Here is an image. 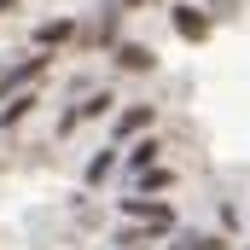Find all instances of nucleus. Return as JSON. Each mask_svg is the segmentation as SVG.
<instances>
[{"instance_id":"f257e3e1","label":"nucleus","mask_w":250,"mask_h":250,"mask_svg":"<svg viewBox=\"0 0 250 250\" xmlns=\"http://www.w3.org/2000/svg\"><path fill=\"white\" fill-rule=\"evenodd\" d=\"M123 215H128V221H140L146 233H163V227L175 221V215H169V204H157V198H140V192H128V198H123Z\"/></svg>"},{"instance_id":"f03ea898","label":"nucleus","mask_w":250,"mask_h":250,"mask_svg":"<svg viewBox=\"0 0 250 250\" xmlns=\"http://www.w3.org/2000/svg\"><path fill=\"white\" fill-rule=\"evenodd\" d=\"M169 23H175L181 41H209V12H204V6H175Z\"/></svg>"},{"instance_id":"7ed1b4c3","label":"nucleus","mask_w":250,"mask_h":250,"mask_svg":"<svg viewBox=\"0 0 250 250\" xmlns=\"http://www.w3.org/2000/svg\"><path fill=\"white\" fill-rule=\"evenodd\" d=\"M41 70H47V59H23V64H12V70L0 76V99H18V93H23V87L41 76Z\"/></svg>"},{"instance_id":"20e7f679","label":"nucleus","mask_w":250,"mask_h":250,"mask_svg":"<svg viewBox=\"0 0 250 250\" xmlns=\"http://www.w3.org/2000/svg\"><path fill=\"white\" fill-rule=\"evenodd\" d=\"M157 157H163V146H157V140H134V151H128V181H134V175H146V169H157Z\"/></svg>"},{"instance_id":"39448f33","label":"nucleus","mask_w":250,"mask_h":250,"mask_svg":"<svg viewBox=\"0 0 250 250\" xmlns=\"http://www.w3.org/2000/svg\"><path fill=\"white\" fill-rule=\"evenodd\" d=\"M151 128V105H128L123 117H117V140H134V134H146Z\"/></svg>"},{"instance_id":"423d86ee","label":"nucleus","mask_w":250,"mask_h":250,"mask_svg":"<svg viewBox=\"0 0 250 250\" xmlns=\"http://www.w3.org/2000/svg\"><path fill=\"white\" fill-rule=\"evenodd\" d=\"M117 64H123V70H151V47H140V41H117Z\"/></svg>"},{"instance_id":"0eeeda50","label":"nucleus","mask_w":250,"mask_h":250,"mask_svg":"<svg viewBox=\"0 0 250 250\" xmlns=\"http://www.w3.org/2000/svg\"><path fill=\"white\" fill-rule=\"evenodd\" d=\"M70 35H76V23H70V18H53V23H41V29H35V41H41V47H64Z\"/></svg>"},{"instance_id":"6e6552de","label":"nucleus","mask_w":250,"mask_h":250,"mask_svg":"<svg viewBox=\"0 0 250 250\" xmlns=\"http://www.w3.org/2000/svg\"><path fill=\"white\" fill-rule=\"evenodd\" d=\"M105 111H111V93H93V99H87L82 111H64V134H70V128L82 123V117H105Z\"/></svg>"},{"instance_id":"1a4fd4ad","label":"nucleus","mask_w":250,"mask_h":250,"mask_svg":"<svg viewBox=\"0 0 250 250\" xmlns=\"http://www.w3.org/2000/svg\"><path fill=\"white\" fill-rule=\"evenodd\" d=\"M29 111H35V99H29V93H18V99H6V111H0V128H18L23 117H29Z\"/></svg>"},{"instance_id":"9d476101","label":"nucleus","mask_w":250,"mask_h":250,"mask_svg":"<svg viewBox=\"0 0 250 250\" xmlns=\"http://www.w3.org/2000/svg\"><path fill=\"white\" fill-rule=\"evenodd\" d=\"M169 181H175L169 169H146V175H134V192H140V198H151V192H163Z\"/></svg>"},{"instance_id":"9b49d317","label":"nucleus","mask_w":250,"mask_h":250,"mask_svg":"<svg viewBox=\"0 0 250 250\" xmlns=\"http://www.w3.org/2000/svg\"><path fill=\"white\" fill-rule=\"evenodd\" d=\"M111 169H117V146H105V151H99V157L87 163V187H99V181H105Z\"/></svg>"},{"instance_id":"f8f14e48","label":"nucleus","mask_w":250,"mask_h":250,"mask_svg":"<svg viewBox=\"0 0 250 250\" xmlns=\"http://www.w3.org/2000/svg\"><path fill=\"white\" fill-rule=\"evenodd\" d=\"M187 250H227L221 239H187Z\"/></svg>"},{"instance_id":"ddd939ff","label":"nucleus","mask_w":250,"mask_h":250,"mask_svg":"<svg viewBox=\"0 0 250 250\" xmlns=\"http://www.w3.org/2000/svg\"><path fill=\"white\" fill-rule=\"evenodd\" d=\"M12 6H18V0H0V12H12Z\"/></svg>"},{"instance_id":"4468645a","label":"nucleus","mask_w":250,"mask_h":250,"mask_svg":"<svg viewBox=\"0 0 250 250\" xmlns=\"http://www.w3.org/2000/svg\"><path fill=\"white\" fill-rule=\"evenodd\" d=\"M128 6H140V0H128Z\"/></svg>"}]
</instances>
